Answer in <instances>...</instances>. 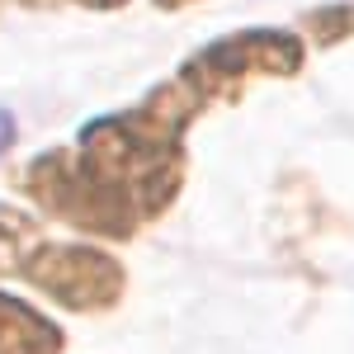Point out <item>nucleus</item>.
I'll return each instance as SVG.
<instances>
[{
	"instance_id": "obj_1",
	"label": "nucleus",
	"mask_w": 354,
	"mask_h": 354,
	"mask_svg": "<svg viewBox=\"0 0 354 354\" xmlns=\"http://www.w3.org/2000/svg\"><path fill=\"white\" fill-rule=\"evenodd\" d=\"M24 279L33 288H43L48 298L66 302L76 312L90 307H113L123 293V270L118 260L95 250V245H38L33 260L24 265Z\"/></svg>"
},
{
	"instance_id": "obj_2",
	"label": "nucleus",
	"mask_w": 354,
	"mask_h": 354,
	"mask_svg": "<svg viewBox=\"0 0 354 354\" xmlns=\"http://www.w3.org/2000/svg\"><path fill=\"white\" fill-rule=\"evenodd\" d=\"M302 66V43L293 33H279V28H250V33H232L213 48L194 57L185 66V81L213 100L222 85H236L250 71H270V76H288Z\"/></svg>"
},
{
	"instance_id": "obj_3",
	"label": "nucleus",
	"mask_w": 354,
	"mask_h": 354,
	"mask_svg": "<svg viewBox=\"0 0 354 354\" xmlns=\"http://www.w3.org/2000/svg\"><path fill=\"white\" fill-rule=\"evenodd\" d=\"M0 354H62V330L43 312L0 293Z\"/></svg>"
},
{
	"instance_id": "obj_4",
	"label": "nucleus",
	"mask_w": 354,
	"mask_h": 354,
	"mask_svg": "<svg viewBox=\"0 0 354 354\" xmlns=\"http://www.w3.org/2000/svg\"><path fill=\"white\" fill-rule=\"evenodd\" d=\"M43 245L38 222L24 218L19 208L0 203V274H24V265L33 260V250Z\"/></svg>"
},
{
	"instance_id": "obj_5",
	"label": "nucleus",
	"mask_w": 354,
	"mask_h": 354,
	"mask_svg": "<svg viewBox=\"0 0 354 354\" xmlns=\"http://www.w3.org/2000/svg\"><path fill=\"white\" fill-rule=\"evenodd\" d=\"M307 28H312L322 43H335V38L354 33V5H326V10H312V15H307Z\"/></svg>"
},
{
	"instance_id": "obj_6",
	"label": "nucleus",
	"mask_w": 354,
	"mask_h": 354,
	"mask_svg": "<svg viewBox=\"0 0 354 354\" xmlns=\"http://www.w3.org/2000/svg\"><path fill=\"white\" fill-rule=\"evenodd\" d=\"M10 142H15V118L0 109V151H10Z\"/></svg>"
},
{
	"instance_id": "obj_7",
	"label": "nucleus",
	"mask_w": 354,
	"mask_h": 354,
	"mask_svg": "<svg viewBox=\"0 0 354 354\" xmlns=\"http://www.w3.org/2000/svg\"><path fill=\"white\" fill-rule=\"evenodd\" d=\"M85 5H123V0H85Z\"/></svg>"
},
{
	"instance_id": "obj_8",
	"label": "nucleus",
	"mask_w": 354,
	"mask_h": 354,
	"mask_svg": "<svg viewBox=\"0 0 354 354\" xmlns=\"http://www.w3.org/2000/svg\"><path fill=\"white\" fill-rule=\"evenodd\" d=\"M156 5H161V10H170V5H185V0H156Z\"/></svg>"
},
{
	"instance_id": "obj_9",
	"label": "nucleus",
	"mask_w": 354,
	"mask_h": 354,
	"mask_svg": "<svg viewBox=\"0 0 354 354\" xmlns=\"http://www.w3.org/2000/svg\"><path fill=\"white\" fill-rule=\"evenodd\" d=\"M33 5H53V0H33Z\"/></svg>"
}]
</instances>
